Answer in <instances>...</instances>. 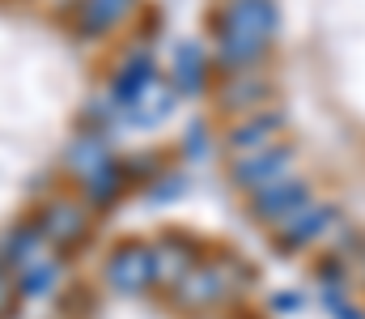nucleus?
<instances>
[{
	"label": "nucleus",
	"mask_w": 365,
	"mask_h": 319,
	"mask_svg": "<svg viewBox=\"0 0 365 319\" xmlns=\"http://www.w3.org/2000/svg\"><path fill=\"white\" fill-rule=\"evenodd\" d=\"M272 26H276L272 0H234L221 17V47H217L221 64H230V69L251 64L264 51Z\"/></svg>",
	"instance_id": "obj_1"
},
{
	"label": "nucleus",
	"mask_w": 365,
	"mask_h": 319,
	"mask_svg": "<svg viewBox=\"0 0 365 319\" xmlns=\"http://www.w3.org/2000/svg\"><path fill=\"white\" fill-rule=\"evenodd\" d=\"M153 277H158V273H153V251L140 247V243H128V247H119V251L106 260V281H110L115 290H123V294H140Z\"/></svg>",
	"instance_id": "obj_2"
},
{
	"label": "nucleus",
	"mask_w": 365,
	"mask_h": 319,
	"mask_svg": "<svg viewBox=\"0 0 365 319\" xmlns=\"http://www.w3.org/2000/svg\"><path fill=\"white\" fill-rule=\"evenodd\" d=\"M81 230H86V213L77 209L73 201H56V205H47L43 217H38V234H43L47 243H56V247L77 243Z\"/></svg>",
	"instance_id": "obj_3"
},
{
	"label": "nucleus",
	"mask_w": 365,
	"mask_h": 319,
	"mask_svg": "<svg viewBox=\"0 0 365 319\" xmlns=\"http://www.w3.org/2000/svg\"><path fill=\"white\" fill-rule=\"evenodd\" d=\"M153 81H158V77H153V60H149V56H132V60L115 73V81H110V98L119 106H132Z\"/></svg>",
	"instance_id": "obj_4"
},
{
	"label": "nucleus",
	"mask_w": 365,
	"mask_h": 319,
	"mask_svg": "<svg viewBox=\"0 0 365 319\" xmlns=\"http://www.w3.org/2000/svg\"><path fill=\"white\" fill-rule=\"evenodd\" d=\"M289 171V149H276V153H251L234 166V179L247 183V188H272L276 179Z\"/></svg>",
	"instance_id": "obj_5"
},
{
	"label": "nucleus",
	"mask_w": 365,
	"mask_h": 319,
	"mask_svg": "<svg viewBox=\"0 0 365 319\" xmlns=\"http://www.w3.org/2000/svg\"><path fill=\"white\" fill-rule=\"evenodd\" d=\"M302 209H306V188H302V183H272V188H264V196L255 201V213H259L264 221H280V226Z\"/></svg>",
	"instance_id": "obj_6"
},
{
	"label": "nucleus",
	"mask_w": 365,
	"mask_h": 319,
	"mask_svg": "<svg viewBox=\"0 0 365 319\" xmlns=\"http://www.w3.org/2000/svg\"><path fill=\"white\" fill-rule=\"evenodd\" d=\"M43 243H47V238H43L38 230L17 226V230L4 238V247H0V251H4V264H13L17 273H30V268L47 264V260H43Z\"/></svg>",
	"instance_id": "obj_7"
},
{
	"label": "nucleus",
	"mask_w": 365,
	"mask_h": 319,
	"mask_svg": "<svg viewBox=\"0 0 365 319\" xmlns=\"http://www.w3.org/2000/svg\"><path fill=\"white\" fill-rule=\"evenodd\" d=\"M128 9H132V0H81L77 26H81V34H102V30H110Z\"/></svg>",
	"instance_id": "obj_8"
},
{
	"label": "nucleus",
	"mask_w": 365,
	"mask_h": 319,
	"mask_svg": "<svg viewBox=\"0 0 365 319\" xmlns=\"http://www.w3.org/2000/svg\"><path fill=\"white\" fill-rule=\"evenodd\" d=\"M179 298L187 303V307H200V303L221 298V273H217V268L195 264V268H191V273L179 281Z\"/></svg>",
	"instance_id": "obj_9"
},
{
	"label": "nucleus",
	"mask_w": 365,
	"mask_h": 319,
	"mask_svg": "<svg viewBox=\"0 0 365 319\" xmlns=\"http://www.w3.org/2000/svg\"><path fill=\"white\" fill-rule=\"evenodd\" d=\"M106 162H110V158H106V149H102V141H98V136H77V141L68 145V171H73V175H81V179L98 175Z\"/></svg>",
	"instance_id": "obj_10"
},
{
	"label": "nucleus",
	"mask_w": 365,
	"mask_h": 319,
	"mask_svg": "<svg viewBox=\"0 0 365 319\" xmlns=\"http://www.w3.org/2000/svg\"><path fill=\"white\" fill-rule=\"evenodd\" d=\"M191 268H195V264H191V247H187V243H162V247L153 251V273H158L162 281H182Z\"/></svg>",
	"instance_id": "obj_11"
},
{
	"label": "nucleus",
	"mask_w": 365,
	"mask_h": 319,
	"mask_svg": "<svg viewBox=\"0 0 365 319\" xmlns=\"http://www.w3.org/2000/svg\"><path fill=\"white\" fill-rule=\"evenodd\" d=\"M204 56H200V47L195 43H182L179 47V60H175V86L187 90V94H195L200 90V81H204Z\"/></svg>",
	"instance_id": "obj_12"
},
{
	"label": "nucleus",
	"mask_w": 365,
	"mask_h": 319,
	"mask_svg": "<svg viewBox=\"0 0 365 319\" xmlns=\"http://www.w3.org/2000/svg\"><path fill=\"white\" fill-rule=\"evenodd\" d=\"M272 132H276L272 115H268V119H251L247 128H238V132L230 136V149H234V153H242V158H251L255 149H264V145L272 141Z\"/></svg>",
	"instance_id": "obj_13"
},
{
	"label": "nucleus",
	"mask_w": 365,
	"mask_h": 319,
	"mask_svg": "<svg viewBox=\"0 0 365 319\" xmlns=\"http://www.w3.org/2000/svg\"><path fill=\"white\" fill-rule=\"evenodd\" d=\"M170 103H175V94H170L162 81H153V86H149L136 103L128 106V111H132V119H136V123H153V119H162V115L170 111Z\"/></svg>",
	"instance_id": "obj_14"
},
{
	"label": "nucleus",
	"mask_w": 365,
	"mask_h": 319,
	"mask_svg": "<svg viewBox=\"0 0 365 319\" xmlns=\"http://www.w3.org/2000/svg\"><path fill=\"white\" fill-rule=\"evenodd\" d=\"M119 183H123V171H119V162H106L98 175L86 179V188H90V201L93 205H106L115 192H119Z\"/></svg>",
	"instance_id": "obj_15"
},
{
	"label": "nucleus",
	"mask_w": 365,
	"mask_h": 319,
	"mask_svg": "<svg viewBox=\"0 0 365 319\" xmlns=\"http://www.w3.org/2000/svg\"><path fill=\"white\" fill-rule=\"evenodd\" d=\"M51 285H56V264H38V268L21 273V281H17L21 298H43V294L51 290Z\"/></svg>",
	"instance_id": "obj_16"
},
{
	"label": "nucleus",
	"mask_w": 365,
	"mask_h": 319,
	"mask_svg": "<svg viewBox=\"0 0 365 319\" xmlns=\"http://www.w3.org/2000/svg\"><path fill=\"white\" fill-rule=\"evenodd\" d=\"M9 298H13V285H9V277H4V268H0V315L9 311Z\"/></svg>",
	"instance_id": "obj_17"
}]
</instances>
